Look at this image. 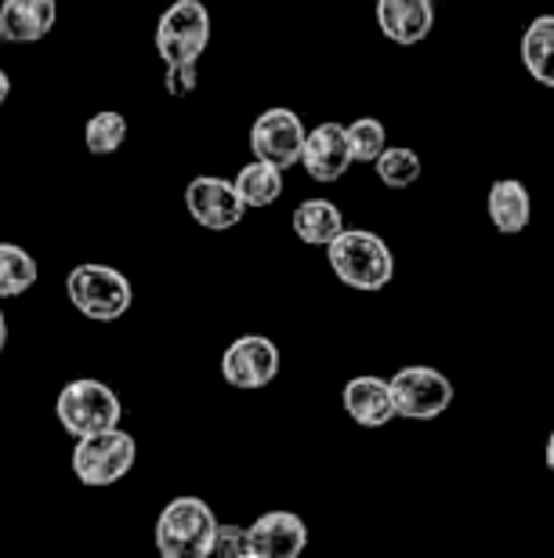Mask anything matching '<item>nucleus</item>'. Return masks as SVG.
I'll list each match as a JSON object with an SVG mask.
<instances>
[{"label":"nucleus","instance_id":"nucleus-11","mask_svg":"<svg viewBox=\"0 0 554 558\" xmlns=\"http://www.w3.org/2000/svg\"><path fill=\"white\" fill-rule=\"evenodd\" d=\"M352 163H356V156H352L348 128H341V124H334V120H327V124H319V128L308 131L305 153H301V167L308 171L312 182L334 185V182H341V178L348 174Z\"/></svg>","mask_w":554,"mask_h":558},{"label":"nucleus","instance_id":"nucleus-4","mask_svg":"<svg viewBox=\"0 0 554 558\" xmlns=\"http://www.w3.org/2000/svg\"><path fill=\"white\" fill-rule=\"evenodd\" d=\"M138 457V442L135 435L116 428L95 432V435H81L73 446V475L81 478L84 486H113L120 483L131 468H135Z\"/></svg>","mask_w":554,"mask_h":558},{"label":"nucleus","instance_id":"nucleus-24","mask_svg":"<svg viewBox=\"0 0 554 558\" xmlns=\"http://www.w3.org/2000/svg\"><path fill=\"white\" fill-rule=\"evenodd\" d=\"M250 555V537L247 526H218L214 548H210V558H243Z\"/></svg>","mask_w":554,"mask_h":558},{"label":"nucleus","instance_id":"nucleus-22","mask_svg":"<svg viewBox=\"0 0 554 558\" xmlns=\"http://www.w3.org/2000/svg\"><path fill=\"white\" fill-rule=\"evenodd\" d=\"M84 142H87V153L91 156L116 153L120 145L127 142V117L116 113V109H102V113H95L84 128Z\"/></svg>","mask_w":554,"mask_h":558},{"label":"nucleus","instance_id":"nucleus-14","mask_svg":"<svg viewBox=\"0 0 554 558\" xmlns=\"http://www.w3.org/2000/svg\"><path fill=\"white\" fill-rule=\"evenodd\" d=\"M377 26L392 44L414 48L435 29V0H377Z\"/></svg>","mask_w":554,"mask_h":558},{"label":"nucleus","instance_id":"nucleus-8","mask_svg":"<svg viewBox=\"0 0 554 558\" xmlns=\"http://www.w3.org/2000/svg\"><path fill=\"white\" fill-rule=\"evenodd\" d=\"M305 138H308V131L301 124V117H297L294 109L275 106V109H264V113L254 120L250 153L258 156V160H269L275 167H283V171H291V167L301 163Z\"/></svg>","mask_w":554,"mask_h":558},{"label":"nucleus","instance_id":"nucleus-28","mask_svg":"<svg viewBox=\"0 0 554 558\" xmlns=\"http://www.w3.org/2000/svg\"><path fill=\"white\" fill-rule=\"evenodd\" d=\"M544 457H547V468L554 472V432H551V439H547V450H544Z\"/></svg>","mask_w":554,"mask_h":558},{"label":"nucleus","instance_id":"nucleus-23","mask_svg":"<svg viewBox=\"0 0 554 558\" xmlns=\"http://www.w3.org/2000/svg\"><path fill=\"white\" fill-rule=\"evenodd\" d=\"M348 142L356 163H373L377 156L387 149V131L377 117H359L348 124Z\"/></svg>","mask_w":554,"mask_h":558},{"label":"nucleus","instance_id":"nucleus-12","mask_svg":"<svg viewBox=\"0 0 554 558\" xmlns=\"http://www.w3.org/2000/svg\"><path fill=\"white\" fill-rule=\"evenodd\" d=\"M254 558H297L308 544V526L294 511H264L247 526Z\"/></svg>","mask_w":554,"mask_h":558},{"label":"nucleus","instance_id":"nucleus-17","mask_svg":"<svg viewBox=\"0 0 554 558\" xmlns=\"http://www.w3.org/2000/svg\"><path fill=\"white\" fill-rule=\"evenodd\" d=\"M294 232L308 247H330V243L345 232V215H341V207L334 199H323V196L305 199V204H297L294 210Z\"/></svg>","mask_w":554,"mask_h":558},{"label":"nucleus","instance_id":"nucleus-20","mask_svg":"<svg viewBox=\"0 0 554 558\" xmlns=\"http://www.w3.org/2000/svg\"><path fill=\"white\" fill-rule=\"evenodd\" d=\"M37 262L29 251L15 247V243H0V298H22L37 283Z\"/></svg>","mask_w":554,"mask_h":558},{"label":"nucleus","instance_id":"nucleus-13","mask_svg":"<svg viewBox=\"0 0 554 558\" xmlns=\"http://www.w3.org/2000/svg\"><path fill=\"white\" fill-rule=\"evenodd\" d=\"M341 403H345V414L359 424V428H384L387 421L398 417L395 414V396H392V381L377 374H359L352 377L341 392Z\"/></svg>","mask_w":554,"mask_h":558},{"label":"nucleus","instance_id":"nucleus-18","mask_svg":"<svg viewBox=\"0 0 554 558\" xmlns=\"http://www.w3.org/2000/svg\"><path fill=\"white\" fill-rule=\"evenodd\" d=\"M522 62L537 84L554 87V15H540L526 26Z\"/></svg>","mask_w":554,"mask_h":558},{"label":"nucleus","instance_id":"nucleus-10","mask_svg":"<svg viewBox=\"0 0 554 558\" xmlns=\"http://www.w3.org/2000/svg\"><path fill=\"white\" fill-rule=\"evenodd\" d=\"M280 374V349L275 341L261 338V333H243L221 355V377L232 388L243 392H258V388L272 385Z\"/></svg>","mask_w":554,"mask_h":558},{"label":"nucleus","instance_id":"nucleus-3","mask_svg":"<svg viewBox=\"0 0 554 558\" xmlns=\"http://www.w3.org/2000/svg\"><path fill=\"white\" fill-rule=\"evenodd\" d=\"M65 298L81 316L95 323H113L131 308V279L113 265H76L65 276Z\"/></svg>","mask_w":554,"mask_h":558},{"label":"nucleus","instance_id":"nucleus-19","mask_svg":"<svg viewBox=\"0 0 554 558\" xmlns=\"http://www.w3.org/2000/svg\"><path fill=\"white\" fill-rule=\"evenodd\" d=\"M236 189H239L243 204H247L250 210L272 207L275 199L283 196V167H275V163L258 160V156H254V163H247L236 174Z\"/></svg>","mask_w":554,"mask_h":558},{"label":"nucleus","instance_id":"nucleus-6","mask_svg":"<svg viewBox=\"0 0 554 558\" xmlns=\"http://www.w3.org/2000/svg\"><path fill=\"white\" fill-rule=\"evenodd\" d=\"M157 54L168 65L199 62L210 44V15L199 0H178L157 22Z\"/></svg>","mask_w":554,"mask_h":558},{"label":"nucleus","instance_id":"nucleus-21","mask_svg":"<svg viewBox=\"0 0 554 558\" xmlns=\"http://www.w3.org/2000/svg\"><path fill=\"white\" fill-rule=\"evenodd\" d=\"M373 171L387 189H409L420 178V156L409 145H387L373 160Z\"/></svg>","mask_w":554,"mask_h":558},{"label":"nucleus","instance_id":"nucleus-25","mask_svg":"<svg viewBox=\"0 0 554 558\" xmlns=\"http://www.w3.org/2000/svg\"><path fill=\"white\" fill-rule=\"evenodd\" d=\"M199 84V73H196V62H178V65H168V73H163V87H168V95L174 98H185L193 95Z\"/></svg>","mask_w":554,"mask_h":558},{"label":"nucleus","instance_id":"nucleus-15","mask_svg":"<svg viewBox=\"0 0 554 558\" xmlns=\"http://www.w3.org/2000/svg\"><path fill=\"white\" fill-rule=\"evenodd\" d=\"M59 22L54 0H4L0 4V40L11 44H37Z\"/></svg>","mask_w":554,"mask_h":558},{"label":"nucleus","instance_id":"nucleus-26","mask_svg":"<svg viewBox=\"0 0 554 558\" xmlns=\"http://www.w3.org/2000/svg\"><path fill=\"white\" fill-rule=\"evenodd\" d=\"M8 95H11V81H8V73L0 70V106L8 102Z\"/></svg>","mask_w":554,"mask_h":558},{"label":"nucleus","instance_id":"nucleus-16","mask_svg":"<svg viewBox=\"0 0 554 558\" xmlns=\"http://www.w3.org/2000/svg\"><path fill=\"white\" fill-rule=\"evenodd\" d=\"M485 210H490V221L496 226V232L515 236V232H522L529 226V218H533V199H529V189L518 182V178H501V182L490 185Z\"/></svg>","mask_w":554,"mask_h":558},{"label":"nucleus","instance_id":"nucleus-9","mask_svg":"<svg viewBox=\"0 0 554 558\" xmlns=\"http://www.w3.org/2000/svg\"><path fill=\"white\" fill-rule=\"evenodd\" d=\"M185 210L196 226H204L210 232H225V229H236L250 207L243 204L236 182H225V178H214V174H199L185 185Z\"/></svg>","mask_w":554,"mask_h":558},{"label":"nucleus","instance_id":"nucleus-2","mask_svg":"<svg viewBox=\"0 0 554 558\" xmlns=\"http://www.w3.org/2000/svg\"><path fill=\"white\" fill-rule=\"evenodd\" d=\"M330 269L352 290H381L392 283L395 258L387 243L370 229H345L327 247Z\"/></svg>","mask_w":554,"mask_h":558},{"label":"nucleus","instance_id":"nucleus-7","mask_svg":"<svg viewBox=\"0 0 554 558\" xmlns=\"http://www.w3.org/2000/svg\"><path fill=\"white\" fill-rule=\"evenodd\" d=\"M395 414L406 421H435L453 403L450 377L435 366H403L392 377Z\"/></svg>","mask_w":554,"mask_h":558},{"label":"nucleus","instance_id":"nucleus-5","mask_svg":"<svg viewBox=\"0 0 554 558\" xmlns=\"http://www.w3.org/2000/svg\"><path fill=\"white\" fill-rule=\"evenodd\" d=\"M54 414L73 439H81V435L116 428L120 417H124V407H120V396L109 385L95 381V377H81V381H70L59 392Z\"/></svg>","mask_w":554,"mask_h":558},{"label":"nucleus","instance_id":"nucleus-27","mask_svg":"<svg viewBox=\"0 0 554 558\" xmlns=\"http://www.w3.org/2000/svg\"><path fill=\"white\" fill-rule=\"evenodd\" d=\"M8 344V319H4V308H0V352H4Z\"/></svg>","mask_w":554,"mask_h":558},{"label":"nucleus","instance_id":"nucleus-1","mask_svg":"<svg viewBox=\"0 0 554 558\" xmlns=\"http://www.w3.org/2000/svg\"><path fill=\"white\" fill-rule=\"evenodd\" d=\"M221 522L214 519L207 500L199 497H174L157 519V551L163 558H210Z\"/></svg>","mask_w":554,"mask_h":558}]
</instances>
